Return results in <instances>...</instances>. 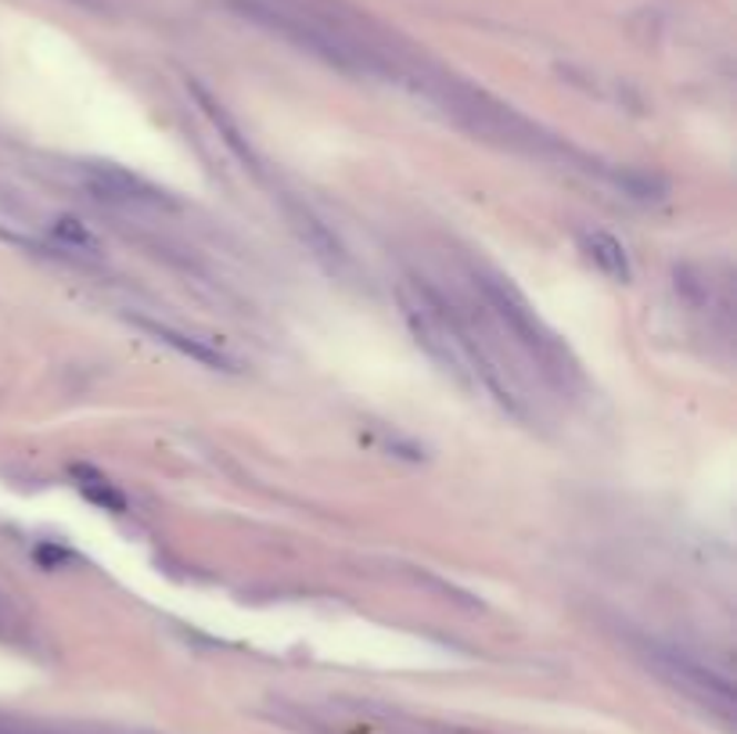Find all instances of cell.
<instances>
[{
  "mask_svg": "<svg viewBox=\"0 0 737 734\" xmlns=\"http://www.w3.org/2000/svg\"><path fill=\"white\" fill-rule=\"evenodd\" d=\"M475 285L485 296V303H490V310L497 314L500 325H504L540 364L554 367V364L565 360V349L557 346L554 335L540 325L536 310H529V303L522 299V292L514 288L511 282H504V277H497V274H475Z\"/></svg>",
  "mask_w": 737,
  "mask_h": 734,
  "instance_id": "6da1fadb",
  "label": "cell"
},
{
  "mask_svg": "<svg viewBox=\"0 0 737 734\" xmlns=\"http://www.w3.org/2000/svg\"><path fill=\"white\" fill-rule=\"evenodd\" d=\"M647 663H652L666 681H673L676 687H684V692H690V695H698L702 702H719L724 710L734 706L730 681L713 673L705 663H698L695 655L669 649V644H647Z\"/></svg>",
  "mask_w": 737,
  "mask_h": 734,
  "instance_id": "7a4b0ae2",
  "label": "cell"
},
{
  "mask_svg": "<svg viewBox=\"0 0 737 734\" xmlns=\"http://www.w3.org/2000/svg\"><path fill=\"white\" fill-rule=\"evenodd\" d=\"M137 325L147 332V335H155V339L162 343V346H173L176 354H184V357H191V360H198V364H205V367H213V371H234V360L224 354V349H216L213 343H205V339H195V335H187V332H181V328H170V325H155V320H137Z\"/></svg>",
  "mask_w": 737,
  "mask_h": 734,
  "instance_id": "3957f363",
  "label": "cell"
},
{
  "mask_svg": "<svg viewBox=\"0 0 737 734\" xmlns=\"http://www.w3.org/2000/svg\"><path fill=\"white\" fill-rule=\"evenodd\" d=\"M583 248H586V256L594 259L604 274L615 277V282H626V277H629L626 248L618 245V242L612 238V234H604V231H586V234H583Z\"/></svg>",
  "mask_w": 737,
  "mask_h": 734,
  "instance_id": "277c9868",
  "label": "cell"
},
{
  "mask_svg": "<svg viewBox=\"0 0 737 734\" xmlns=\"http://www.w3.org/2000/svg\"><path fill=\"white\" fill-rule=\"evenodd\" d=\"M91 187L98 191L101 198H109V202H123V205H158V198H152V195H137L141 191V181H134V177H126V173H120V170H94L91 173Z\"/></svg>",
  "mask_w": 737,
  "mask_h": 734,
  "instance_id": "5b68a950",
  "label": "cell"
},
{
  "mask_svg": "<svg viewBox=\"0 0 737 734\" xmlns=\"http://www.w3.org/2000/svg\"><path fill=\"white\" fill-rule=\"evenodd\" d=\"M291 220H295V231L303 234L306 245L314 248V253H317L324 263H328V267H338V263H346L342 245H338V242L331 238V231L324 227L314 213H306V210H291Z\"/></svg>",
  "mask_w": 737,
  "mask_h": 734,
  "instance_id": "8992f818",
  "label": "cell"
},
{
  "mask_svg": "<svg viewBox=\"0 0 737 734\" xmlns=\"http://www.w3.org/2000/svg\"><path fill=\"white\" fill-rule=\"evenodd\" d=\"M191 91H195V98L202 101V109H205V115H209V120H213V126L219 130V137H224V141L231 144V149L238 152V159H245L248 166H253V170H259V166H256V155H253V149H248V141L242 137L238 123H234L231 115L224 112V105H216V101H213L209 94H205L198 83H191Z\"/></svg>",
  "mask_w": 737,
  "mask_h": 734,
  "instance_id": "52a82bcc",
  "label": "cell"
},
{
  "mask_svg": "<svg viewBox=\"0 0 737 734\" xmlns=\"http://www.w3.org/2000/svg\"><path fill=\"white\" fill-rule=\"evenodd\" d=\"M0 734H33L29 727H11V724H0Z\"/></svg>",
  "mask_w": 737,
  "mask_h": 734,
  "instance_id": "ba28073f",
  "label": "cell"
}]
</instances>
